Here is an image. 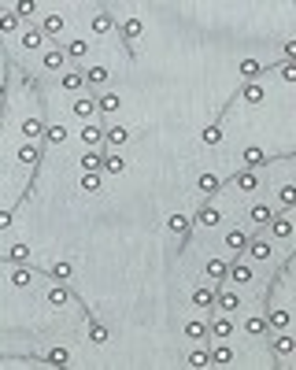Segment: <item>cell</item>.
Returning a JSON list of instances; mask_svg holds the SVG:
<instances>
[{"instance_id": "1", "label": "cell", "mask_w": 296, "mask_h": 370, "mask_svg": "<svg viewBox=\"0 0 296 370\" xmlns=\"http://www.w3.org/2000/svg\"><path fill=\"white\" fill-rule=\"evenodd\" d=\"M244 248L252 252V259H259V263H263V259H270V244L267 241H248Z\"/></svg>"}, {"instance_id": "2", "label": "cell", "mask_w": 296, "mask_h": 370, "mask_svg": "<svg viewBox=\"0 0 296 370\" xmlns=\"http://www.w3.org/2000/svg\"><path fill=\"white\" fill-rule=\"evenodd\" d=\"M215 304H219V307H222L226 315H230V311H237V307H241L237 292H219V296H215Z\"/></svg>"}, {"instance_id": "3", "label": "cell", "mask_w": 296, "mask_h": 370, "mask_svg": "<svg viewBox=\"0 0 296 370\" xmlns=\"http://www.w3.org/2000/svg\"><path fill=\"white\" fill-rule=\"evenodd\" d=\"M241 97H244L248 104H259L263 97H267V92H263V85H256V82H248V85L241 89Z\"/></svg>"}, {"instance_id": "4", "label": "cell", "mask_w": 296, "mask_h": 370, "mask_svg": "<svg viewBox=\"0 0 296 370\" xmlns=\"http://www.w3.org/2000/svg\"><path fill=\"white\" fill-rule=\"evenodd\" d=\"M244 163H248V167H263V163H267V152L256 148V145H252V148H244Z\"/></svg>"}, {"instance_id": "5", "label": "cell", "mask_w": 296, "mask_h": 370, "mask_svg": "<svg viewBox=\"0 0 296 370\" xmlns=\"http://www.w3.org/2000/svg\"><path fill=\"white\" fill-rule=\"evenodd\" d=\"M211 304H215L211 289H193V307H211Z\"/></svg>"}, {"instance_id": "6", "label": "cell", "mask_w": 296, "mask_h": 370, "mask_svg": "<svg viewBox=\"0 0 296 370\" xmlns=\"http://www.w3.org/2000/svg\"><path fill=\"white\" fill-rule=\"evenodd\" d=\"M63 63H67L63 52H44V59H41V67H49V71H59Z\"/></svg>"}, {"instance_id": "7", "label": "cell", "mask_w": 296, "mask_h": 370, "mask_svg": "<svg viewBox=\"0 0 296 370\" xmlns=\"http://www.w3.org/2000/svg\"><path fill=\"white\" fill-rule=\"evenodd\" d=\"M196 219L204 222V226H219V222H222V211H219V207H204V211L196 215Z\"/></svg>"}, {"instance_id": "8", "label": "cell", "mask_w": 296, "mask_h": 370, "mask_svg": "<svg viewBox=\"0 0 296 370\" xmlns=\"http://www.w3.org/2000/svg\"><path fill=\"white\" fill-rule=\"evenodd\" d=\"M104 171L107 174H122V171H126V159H122V156H104Z\"/></svg>"}, {"instance_id": "9", "label": "cell", "mask_w": 296, "mask_h": 370, "mask_svg": "<svg viewBox=\"0 0 296 370\" xmlns=\"http://www.w3.org/2000/svg\"><path fill=\"white\" fill-rule=\"evenodd\" d=\"M244 244H248V237L241 234V229H230V234H226V248H233V252H241V248H244Z\"/></svg>"}, {"instance_id": "10", "label": "cell", "mask_w": 296, "mask_h": 370, "mask_svg": "<svg viewBox=\"0 0 296 370\" xmlns=\"http://www.w3.org/2000/svg\"><path fill=\"white\" fill-rule=\"evenodd\" d=\"M230 278L237 285H244V282H252V267H244V263H237V267H230Z\"/></svg>"}, {"instance_id": "11", "label": "cell", "mask_w": 296, "mask_h": 370, "mask_svg": "<svg viewBox=\"0 0 296 370\" xmlns=\"http://www.w3.org/2000/svg\"><path fill=\"white\" fill-rule=\"evenodd\" d=\"M289 322H292V315L285 311V307H278V311L270 315V326H274V330H289Z\"/></svg>"}, {"instance_id": "12", "label": "cell", "mask_w": 296, "mask_h": 370, "mask_svg": "<svg viewBox=\"0 0 296 370\" xmlns=\"http://www.w3.org/2000/svg\"><path fill=\"white\" fill-rule=\"evenodd\" d=\"M167 226H170V234H178V237H181V234H189V219H185V215H170V222H167Z\"/></svg>"}, {"instance_id": "13", "label": "cell", "mask_w": 296, "mask_h": 370, "mask_svg": "<svg viewBox=\"0 0 296 370\" xmlns=\"http://www.w3.org/2000/svg\"><path fill=\"white\" fill-rule=\"evenodd\" d=\"M208 278H230V267L222 259H208Z\"/></svg>"}, {"instance_id": "14", "label": "cell", "mask_w": 296, "mask_h": 370, "mask_svg": "<svg viewBox=\"0 0 296 370\" xmlns=\"http://www.w3.org/2000/svg\"><path fill=\"white\" fill-rule=\"evenodd\" d=\"M259 71H263V63H259V59H244V63H241V74H244L248 82H252V78H259Z\"/></svg>"}, {"instance_id": "15", "label": "cell", "mask_w": 296, "mask_h": 370, "mask_svg": "<svg viewBox=\"0 0 296 370\" xmlns=\"http://www.w3.org/2000/svg\"><path fill=\"white\" fill-rule=\"evenodd\" d=\"M97 107H100V111H107V115H111V111H119V97H115V92H104V97L97 100Z\"/></svg>"}, {"instance_id": "16", "label": "cell", "mask_w": 296, "mask_h": 370, "mask_svg": "<svg viewBox=\"0 0 296 370\" xmlns=\"http://www.w3.org/2000/svg\"><path fill=\"white\" fill-rule=\"evenodd\" d=\"M100 163H104V156H97V152H85V156H82V171H85V174H93Z\"/></svg>"}, {"instance_id": "17", "label": "cell", "mask_w": 296, "mask_h": 370, "mask_svg": "<svg viewBox=\"0 0 296 370\" xmlns=\"http://www.w3.org/2000/svg\"><path fill=\"white\" fill-rule=\"evenodd\" d=\"M41 41H44L41 30H26V34H22V44H26V49H41Z\"/></svg>"}, {"instance_id": "18", "label": "cell", "mask_w": 296, "mask_h": 370, "mask_svg": "<svg viewBox=\"0 0 296 370\" xmlns=\"http://www.w3.org/2000/svg\"><path fill=\"white\" fill-rule=\"evenodd\" d=\"M8 259H11V263H22V259H30V248H26V244H11Z\"/></svg>"}, {"instance_id": "19", "label": "cell", "mask_w": 296, "mask_h": 370, "mask_svg": "<svg viewBox=\"0 0 296 370\" xmlns=\"http://www.w3.org/2000/svg\"><path fill=\"white\" fill-rule=\"evenodd\" d=\"M37 156H41V152H37L34 145H22V148H19V159H22L26 167H34V163H37Z\"/></svg>"}, {"instance_id": "20", "label": "cell", "mask_w": 296, "mask_h": 370, "mask_svg": "<svg viewBox=\"0 0 296 370\" xmlns=\"http://www.w3.org/2000/svg\"><path fill=\"white\" fill-rule=\"evenodd\" d=\"M93 107H97V104L82 97V100H74V115H78V119H89V115H93Z\"/></svg>"}, {"instance_id": "21", "label": "cell", "mask_w": 296, "mask_h": 370, "mask_svg": "<svg viewBox=\"0 0 296 370\" xmlns=\"http://www.w3.org/2000/svg\"><path fill=\"white\" fill-rule=\"evenodd\" d=\"M256 185H259V181H256V174H252V171H244V174H237V189H244V193H252V189H256Z\"/></svg>"}, {"instance_id": "22", "label": "cell", "mask_w": 296, "mask_h": 370, "mask_svg": "<svg viewBox=\"0 0 296 370\" xmlns=\"http://www.w3.org/2000/svg\"><path fill=\"white\" fill-rule=\"evenodd\" d=\"M270 219H274V211H270L267 204H256V207H252V222H270Z\"/></svg>"}, {"instance_id": "23", "label": "cell", "mask_w": 296, "mask_h": 370, "mask_svg": "<svg viewBox=\"0 0 296 370\" xmlns=\"http://www.w3.org/2000/svg\"><path fill=\"white\" fill-rule=\"evenodd\" d=\"M67 359H71L67 348H52V352H49V363H52V366H67Z\"/></svg>"}, {"instance_id": "24", "label": "cell", "mask_w": 296, "mask_h": 370, "mask_svg": "<svg viewBox=\"0 0 296 370\" xmlns=\"http://www.w3.org/2000/svg\"><path fill=\"white\" fill-rule=\"evenodd\" d=\"M185 337L200 341V337H208V326H204V322H189V326H185Z\"/></svg>"}, {"instance_id": "25", "label": "cell", "mask_w": 296, "mask_h": 370, "mask_svg": "<svg viewBox=\"0 0 296 370\" xmlns=\"http://www.w3.org/2000/svg\"><path fill=\"white\" fill-rule=\"evenodd\" d=\"M126 137H130V133L122 130V126H111V130H107V141H111L115 148H119V145H126Z\"/></svg>"}, {"instance_id": "26", "label": "cell", "mask_w": 296, "mask_h": 370, "mask_svg": "<svg viewBox=\"0 0 296 370\" xmlns=\"http://www.w3.org/2000/svg\"><path fill=\"white\" fill-rule=\"evenodd\" d=\"M274 352H278V356H289V352H292V337H289V333H282V337L274 341Z\"/></svg>"}, {"instance_id": "27", "label": "cell", "mask_w": 296, "mask_h": 370, "mask_svg": "<svg viewBox=\"0 0 296 370\" xmlns=\"http://www.w3.org/2000/svg\"><path fill=\"white\" fill-rule=\"evenodd\" d=\"M44 137H49L52 145H63V141H67V130H63V126H49V130H44Z\"/></svg>"}, {"instance_id": "28", "label": "cell", "mask_w": 296, "mask_h": 370, "mask_svg": "<svg viewBox=\"0 0 296 370\" xmlns=\"http://www.w3.org/2000/svg\"><path fill=\"white\" fill-rule=\"evenodd\" d=\"M107 82V67H89V85H104Z\"/></svg>"}, {"instance_id": "29", "label": "cell", "mask_w": 296, "mask_h": 370, "mask_svg": "<svg viewBox=\"0 0 296 370\" xmlns=\"http://www.w3.org/2000/svg\"><path fill=\"white\" fill-rule=\"evenodd\" d=\"M22 133H26V137H41V133H44V126H41L37 119H26V122H22Z\"/></svg>"}, {"instance_id": "30", "label": "cell", "mask_w": 296, "mask_h": 370, "mask_svg": "<svg viewBox=\"0 0 296 370\" xmlns=\"http://www.w3.org/2000/svg\"><path fill=\"white\" fill-rule=\"evenodd\" d=\"M219 141H222V130H219V126H208V130H204V145H208V148H215Z\"/></svg>"}, {"instance_id": "31", "label": "cell", "mask_w": 296, "mask_h": 370, "mask_svg": "<svg viewBox=\"0 0 296 370\" xmlns=\"http://www.w3.org/2000/svg\"><path fill=\"white\" fill-rule=\"evenodd\" d=\"M11 285H15V289H26V285H30V270H22V267L11 270Z\"/></svg>"}, {"instance_id": "32", "label": "cell", "mask_w": 296, "mask_h": 370, "mask_svg": "<svg viewBox=\"0 0 296 370\" xmlns=\"http://www.w3.org/2000/svg\"><path fill=\"white\" fill-rule=\"evenodd\" d=\"M44 34H63V19H59V15H49V19H44Z\"/></svg>"}, {"instance_id": "33", "label": "cell", "mask_w": 296, "mask_h": 370, "mask_svg": "<svg viewBox=\"0 0 296 370\" xmlns=\"http://www.w3.org/2000/svg\"><path fill=\"white\" fill-rule=\"evenodd\" d=\"M111 26H115V22H111V15H97V19H93V30H97V34H107Z\"/></svg>"}, {"instance_id": "34", "label": "cell", "mask_w": 296, "mask_h": 370, "mask_svg": "<svg viewBox=\"0 0 296 370\" xmlns=\"http://www.w3.org/2000/svg\"><path fill=\"white\" fill-rule=\"evenodd\" d=\"M292 234V222L289 219H274V237H289Z\"/></svg>"}, {"instance_id": "35", "label": "cell", "mask_w": 296, "mask_h": 370, "mask_svg": "<svg viewBox=\"0 0 296 370\" xmlns=\"http://www.w3.org/2000/svg\"><path fill=\"white\" fill-rule=\"evenodd\" d=\"M82 82H85V78H82V74H74V71H71V74H63V89H71V92H74V89H82Z\"/></svg>"}, {"instance_id": "36", "label": "cell", "mask_w": 296, "mask_h": 370, "mask_svg": "<svg viewBox=\"0 0 296 370\" xmlns=\"http://www.w3.org/2000/svg\"><path fill=\"white\" fill-rule=\"evenodd\" d=\"M278 200H282L285 207H292V204H296V189H292V185H282V193H278Z\"/></svg>"}, {"instance_id": "37", "label": "cell", "mask_w": 296, "mask_h": 370, "mask_svg": "<svg viewBox=\"0 0 296 370\" xmlns=\"http://www.w3.org/2000/svg\"><path fill=\"white\" fill-rule=\"evenodd\" d=\"M211 333H215V337H230V333H233L230 318H219V322H215V326H211Z\"/></svg>"}, {"instance_id": "38", "label": "cell", "mask_w": 296, "mask_h": 370, "mask_svg": "<svg viewBox=\"0 0 296 370\" xmlns=\"http://www.w3.org/2000/svg\"><path fill=\"white\" fill-rule=\"evenodd\" d=\"M122 34H126V37H141V19H126Z\"/></svg>"}, {"instance_id": "39", "label": "cell", "mask_w": 296, "mask_h": 370, "mask_svg": "<svg viewBox=\"0 0 296 370\" xmlns=\"http://www.w3.org/2000/svg\"><path fill=\"white\" fill-rule=\"evenodd\" d=\"M82 189H85V193H97V189H100V178H97V171L82 178Z\"/></svg>"}, {"instance_id": "40", "label": "cell", "mask_w": 296, "mask_h": 370, "mask_svg": "<svg viewBox=\"0 0 296 370\" xmlns=\"http://www.w3.org/2000/svg\"><path fill=\"white\" fill-rule=\"evenodd\" d=\"M82 141H85V145H97V141H100V130H97V126H82Z\"/></svg>"}, {"instance_id": "41", "label": "cell", "mask_w": 296, "mask_h": 370, "mask_svg": "<svg viewBox=\"0 0 296 370\" xmlns=\"http://www.w3.org/2000/svg\"><path fill=\"white\" fill-rule=\"evenodd\" d=\"M49 304H52V307H63V304H67V292H63V289H49Z\"/></svg>"}, {"instance_id": "42", "label": "cell", "mask_w": 296, "mask_h": 370, "mask_svg": "<svg viewBox=\"0 0 296 370\" xmlns=\"http://www.w3.org/2000/svg\"><path fill=\"white\" fill-rule=\"evenodd\" d=\"M230 359H233V352H230V348H215V352H211V363H219V366H222V363H230Z\"/></svg>"}, {"instance_id": "43", "label": "cell", "mask_w": 296, "mask_h": 370, "mask_svg": "<svg viewBox=\"0 0 296 370\" xmlns=\"http://www.w3.org/2000/svg\"><path fill=\"white\" fill-rule=\"evenodd\" d=\"M263 330H267V322H263V318H248L244 322V333H263Z\"/></svg>"}, {"instance_id": "44", "label": "cell", "mask_w": 296, "mask_h": 370, "mask_svg": "<svg viewBox=\"0 0 296 370\" xmlns=\"http://www.w3.org/2000/svg\"><path fill=\"white\" fill-rule=\"evenodd\" d=\"M200 189H204V193H215V189H219V178H215V174H204V178H200Z\"/></svg>"}, {"instance_id": "45", "label": "cell", "mask_w": 296, "mask_h": 370, "mask_svg": "<svg viewBox=\"0 0 296 370\" xmlns=\"http://www.w3.org/2000/svg\"><path fill=\"white\" fill-rule=\"evenodd\" d=\"M67 56L82 59V56H85V41H71V44H67Z\"/></svg>"}, {"instance_id": "46", "label": "cell", "mask_w": 296, "mask_h": 370, "mask_svg": "<svg viewBox=\"0 0 296 370\" xmlns=\"http://www.w3.org/2000/svg\"><path fill=\"white\" fill-rule=\"evenodd\" d=\"M89 337H93V344H104L107 341V330L104 326H89Z\"/></svg>"}, {"instance_id": "47", "label": "cell", "mask_w": 296, "mask_h": 370, "mask_svg": "<svg viewBox=\"0 0 296 370\" xmlns=\"http://www.w3.org/2000/svg\"><path fill=\"white\" fill-rule=\"evenodd\" d=\"M208 363H211L208 352H193V356H189V366H208Z\"/></svg>"}, {"instance_id": "48", "label": "cell", "mask_w": 296, "mask_h": 370, "mask_svg": "<svg viewBox=\"0 0 296 370\" xmlns=\"http://www.w3.org/2000/svg\"><path fill=\"white\" fill-rule=\"evenodd\" d=\"M52 278H59V282L71 278V263H56V267H52Z\"/></svg>"}, {"instance_id": "49", "label": "cell", "mask_w": 296, "mask_h": 370, "mask_svg": "<svg viewBox=\"0 0 296 370\" xmlns=\"http://www.w3.org/2000/svg\"><path fill=\"white\" fill-rule=\"evenodd\" d=\"M282 82H296V67L292 63H282Z\"/></svg>"}, {"instance_id": "50", "label": "cell", "mask_w": 296, "mask_h": 370, "mask_svg": "<svg viewBox=\"0 0 296 370\" xmlns=\"http://www.w3.org/2000/svg\"><path fill=\"white\" fill-rule=\"evenodd\" d=\"M15 8H19V15H30V11L37 8V4H34V0H19V4H15Z\"/></svg>"}, {"instance_id": "51", "label": "cell", "mask_w": 296, "mask_h": 370, "mask_svg": "<svg viewBox=\"0 0 296 370\" xmlns=\"http://www.w3.org/2000/svg\"><path fill=\"white\" fill-rule=\"evenodd\" d=\"M0 30H15V15H11V11L4 15V19H0Z\"/></svg>"}]
</instances>
